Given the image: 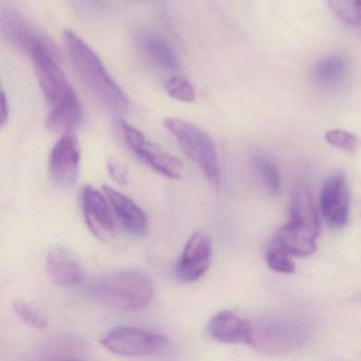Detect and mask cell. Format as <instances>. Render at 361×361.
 I'll return each mask as SVG.
<instances>
[{
    "instance_id": "1",
    "label": "cell",
    "mask_w": 361,
    "mask_h": 361,
    "mask_svg": "<svg viewBox=\"0 0 361 361\" xmlns=\"http://www.w3.org/2000/svg\"><path fill=\"white\" fill-rule=\"evenodd\" d=\"M29 54L49 107L47 128L58 134H71L81 124L83 109L77 92L59 66L56 47L49 41L41 42Z\"/></svg>"
},
{
    "instance_id": "2",
    "label": "cell",
    "mask_w": 361,
    "mask_h": 361,
    "mask_svg": "<svg viewBox=\"0 0 361 361\" xmlns=\"http://www.w3.org/2000/svg\"><path fill=\"white\" fill-rule=\"evenodd\" d=\"M65 44L73 68L90 94L114 114H123L128 109V99L105 69L96 52L75 32L66 30Z\"/></svg>"
},
{
    "instance_id": "3",
    "label": "cell",
    "mask_w": 361,
    "mask_h": 361,
    "mask_svg": "<svg viewBox=\"0 0 361 361\" xmlns=\"http://www.w3.org/2000/svg\"><path fill=\"white\" fill-rule=\"evenodd\" d=\"M88 295L116 310L139 312L154 297L152 281L142 272L118 271L99 278L88 287Z\"/></svg>"
},
{
    "instance_id": "4",
    "label": "cell",
    "mask_w": 361,
    "mask_h": 361,
    "mask_svg": "<svg viewBox=\"0 0 361 361\" xmlns=\"http://www.w3.org/2000/svg\"><path fill=\"white\" fill-rule=\"evenodd\" d=\"M164 126L178 142L183 153L200 169L214 187L221 185V168L214 142L198 126L175 118L164 120Z\"/></svg>"
},
{
    "instance_id": "5",
    "label": "cell",
    "mask_w": 361,
    "mask_h": 361,
    "mask_svg": "<svg viewBox=\"0 0 361 361\" xmlns=\"http://www.w3.org/2000/svg\"><path fill=\"white\" fill-rule=\"evenodd\" d=\"M305 329L295 321L266 318L252 323L250 345L265 353H285L295 350L305 341Z\"/></svg>"
},
{
    "instance_id": "6",
    "label": "cell",
    "mask_w": 361,
    "mask_h": 361,
    "mask_svg": "<svg viewBox=\"0 0 361 361\" xmlns=\"http://www.w3.org/2000/svg\"><path fill=\"white\" fill-rule=\"evenodd\" d=\"M120 130L130 151L152 170L171 179H179L183 175V164L172 154L152 142L140 130L126 121L119 122Z\"/></svg>"
},
{
    "instance_id": "7",
    "label": "cell",
    "mask_w": 361,
    "mask_h": 361,
    "mask_svg": "<svg viewBox=\"0 0 361 361\" xmlns=\"http://www.w3.org/2000/svg\"><path fill=\"white\" fill-rule=\"evenodd\" d=\"M101 343L109 352L126 357L149 356L162 352L169 345L164 336L134 326L111 329Z\"/></svg>"
},
{
    "instance_id": "8",
    "label": "cell",
    "mask_w": 361,
    "mask_h": 361,
    "mask_svg": "<svg viewBox=\"0 0 361 361\" xmlns=\"http://www.w3.org/2000/svg\"><path fill=\"white\" fill-rule=\"evenodd\" d=\"M81 147L77 136L63 135L52 147L49 173L52 181L60 188H71L79 178Z\"/></svg>"
},
{
    "instance_id": "9",
    "label": "cell",
    "mask_w": 361,
    "mask_h": 361,
    "mask_svg": "<svg viewBox=\"0 0 361 361\" xmlns=\"http://www.w3.org/2000/svg\"><path fill=\"white\" fill-rule=\"evenodd\" d=\"M211 259L212 243L210 238L204 232H196L185 244L175 268L177 278L185 283L195 282L208 271Z\"/></svg>"
},
{
    "instance_id": "10",
    "label": "cell",
    "mask_w": 361,
    "mask_h": 361,
    "mask_svg": "<svg viewBox=\"0 0 361 361\" xmlns=\"http://www.w3.org/2000/svg\"><path fill=\"white\" fill-rule=\"evenodd\" d=\"M82 204L90 232L102 242H111L116 236V224L106 196L104 197L96 188L86 185L82 193Z\"/></svg>"
},
{
    "instance_id": "11",
    "label": "cell",
    "mask_w": 361,
    "mask_h": 361,
    "mask_svg": "<svg viewBox=\"0 0 361 361\" xmlns=\"http://www.w3.org/2000/svg\"><path fill=\"white\" fill-rule=\"evenodd\" d=\"M350 189L342 174H336L324 183L321 193V211L327 225L334 229L344 227L350 215Z\"/></svg>"
},
{
    "instance_id": "12",
    "label": "cell",
    "mask_w": 361,
    "mask_h": 361,
    "mask_svg": "<svg viewBox=\"0 0 361 361\" xmlns=\"http://www.w3.org/2000/svg\"><path fill=\"white\" fill-rule=\"evenodd\" d=\"M209 335L217 341L227 344H250L252 323L240 314L224 310L209 321Z\"/></svg>"
},
{
    "instance_id": "13",
    "label": "cell",
    "mask_w": 361,
    "mask_h": 361,
    "mask_svg": "<svg viewBox=\"0 0 361 361\" xmlns=\"http://www.w3.org/2000/svg\"><path fill=\"white\" fill-rule=\"evenodd\" d=\"M319 231L289 221L274 234V244L282 247L291 255L308 257L317 251V238Z\"/></svg>"
},
{
    "instance_id": "14",
    "label": "cell",
    "mask_w": 361,
    "mask_h": 361,
    "mask_svg": "<svg viewBox=\"0 0 361 361\" xmlns=\"http://www.w3.org/2000/svg\"><path fill=\"white\" fill-rule=\"evenodd\" d=\"M103 192L126 230L135 235L147 234L149 229L147 215L134 200L109 185H104Z\"/></svg>"
},
{
    "instance_id": "15",
    "label": "cell",
    "mask_w": 361,
    "mask_h": 361,
    "mask_svg": "<svg viewBox=\"0 0 361 361\" xmlns=\"http://www.w3.org/2000/svg\"><path fill=\"white\" fill-rule=\"evenodd\" d=\"M46 269L52 282L60 286L79 284L84 278L81 264L71 252L62 248L49 250Z\"/></svg>"
},
{
    "instance_id": "16",
    "label": "cell",
    "mask_w": 361,
    "mask_h": 361,
    "mask_svg": "<svg viewBox=\"0 0 361 361\" xmlns=\"http://www.w3.org/2000/svg\"><path fill=\"white\" fill-rule=\"evenodd\" d=\"M137 42L145 56L160 68L168 71H176L179 68L176 54L162 37L153 33H143Z\"/></svg>"
},
{
    "instance_id": "17",
    "label": "cell",
    "mask_w": 361,
    "mask_h": 361,
    "mask_svg": "<svg viewBox=\"0 0 361 361\" xmlns=\"http://www.w3.org/2000/svg\"><path fill=\"white\" fill-rule=\"evenodd\" d=\"M4 33L14 45L30 52L31 48L41 42L48 41L33 30L18 14L13 11L4 12L1 18Z\"/></svg>"
},
{
    "instance_id": "18",
    "label": "cell",
    "mask_w": 361,
    "mask_h": 361,
    "mask_svg": "<svg viewBox=\"0 0 361 361\" xmlns=\"http://www.w3.org/2000/svg\"><path fill=\"white\" fill-rule=\"evenodd\" d=\"M290 221L319 231L318 209L312 192L305 183H299L291 194Z\"/></svg>"
},
{
    "instance_id": "19",
    "label": "cell",
    "mask_w": 361,
    "mask_h": 361,
    "mask_svg": "<svg viewBox=\"0 0 361 361\" xmlns=\"http://www.w3.org/2000/svg\"><path fill=\"white\" fill-rule=\"evenodd\" d=\"M350 61L343 54H333L317 63L312 75L323 87L339 85L350 73Z\"/></svg>"
},
{
    "instance_id": "20",
    "label": "cell",
    "mask_w": 361,
    "mask_h": 361,
    "mask_svg": "<svg viewBox=\"0 0 361 361\" xmlns=\"http://www.w3.org/2000/svg\"><path fill=\"white\" fill-rule=\"evenodd\" d=\"M333 13L353 27H361V0H326Z\"/></svg>"
},
{
    "instance_id": "21",
    "label": "cell",
    "mask_w": 361,
    "mask_h": 361,
    "mask_svg": "<svg viewBox=\"0 0 361 361\" xmlns=\"http://www.w3.org/2000/svg\"><path fill=\"white\" fill-rule=\"evenodd\" d=\"M255 166L270 193L278 196L281 192V177L276 164L266 156H259L255 158Z\"/></svg>"
},
{
    "instance_id": "22",
    "label": "cell",
    "mask_w": 361,
    "mask_h": 361,
    "mask_svg": "<svg viewBox=\"0 0 361 361\" xmlns=\"http://www.w3.org/2000/svg\"><path fill=\"white\" fill-rule=\"evenodd\" d=\"M164 90L171 98L180 102L191 103L195 100V90L185 78L174 75L164 83Z\"/></svg>"
},
{
    "instance_id": "23",
    "label": "cell",
    "mask_w": 361,
    "mask_h": 361,
    "mask_svg": "<svg viewBox=\"0 0 361 361\" xmlns=\"http://www.w3.org/2000/svg\"><path fill=\"white\" fill-rule=\"evenodd\" d=\"M290 255V253L287 252L282 247L274 244L266 252V263L274 271L291 274L295 271V264L291 259Z\"/></svg>"
},
{
    "instance_id": "24",
    "label": "cell",
    "mask_w": 361,
    "mask_h": 361,
    "mask_svg": "<svg viewBox=\"0 0 361 361\" xmlns=\"http://www.w3.org/2000/svg\"><path fill=\"white\" fill-rule=\"evenodd\" d=\"M325 139L329 145L348 153H354L360 147V140L358 137L345 130H329L325 135Z\"/></svg>"
},
{
    "instance_id": "25",
    "label": "cell",
    "mask_w": 361,
    "mask_h": 361,
    "mask_svg": "<svg viewBox=\"0 0 361 361\" xmlns=\"http://www.w3.org/2000/svg\"><path fill=\"white\" fill-rule=\"evenodd\" d=\"M14 312L18 314V318L29 326L35 327L37 329H44L47 327V321L41 316L37 310H33L29 304L25 303L24 301L14 302Z\"/></svg>"
},
{
    "instance_id": "26",
    "label": "cell",
    "mask_w": 361,
    "mask_h": 361,
    "mask_svg": "<svg viewBox=\"0 0 361 361\" xmlns=\"http://www.w3.org/2000/svg\"><path fill=\"white\" fill-rule=\"evenodd\" d=\"M107 169H109L111 176L113 177L117 183H122V185L128 183V170H126L123 164H120L117 160L111 159L109 160V164H107Z\"/></svg>"
},
{
    "instance_id": "27",
    "label": "cell",
    "mask_w": 361,
    "mask_h": 361,
    "mask_svg": "<svg viewBox=\"0 0 361 361\" xmlns=\"http://www.w3.org/2000/svg\"><path fill=\"white\" fill-rule=\"evenodd\" d=\"M1 126H5L9 116V106H8L7 97L5 92H1Z\"/></svg>"
}]
</instances>
